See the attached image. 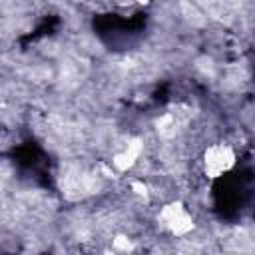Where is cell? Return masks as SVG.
Masks as SVG:
<instances>
[{"label": "cell", "mask_w": 255, "mask_h": 255, "mask_svg": "<svg viewBox=\"0 0 255 255\" xmlns=\"http://www.w3.org/2000/svg\"><path fill=\"white\" fill-rule=\"evenodd\" d=\"M235 165V151L227 143H213L203 153V169L207 177H221Z\"/></svg>", "instance_id": "6da1fadb"}, {"label": "cell", "mask_w": 255, "mask_h": 255, "mask_svg": "<svg viewBox=\"0 0 255 255\" xmlns=\"http://www.w3.org/2000/svg\"><path fill=\"white\" fill-rule=\"evenodd\" d=\"M187 122V116L183 114V112H179V110H171V112H165L163 116H159L157 118V122H155V129H157V133L161 135V137H173L179 129H181V126Z\"/></svg>", "instance_id": "3957f363"}, {"label": "cell", "mask_w": 255, "mask_h": 255, "mask_svg": "<svg viewBox=\"0 0 255 255\" xmlns=\"http://www.w3.org/2000/svg\"><path fill=\"white\" fill-rule=\"evenodd\" d=\"M159 219L173 235H179V237L187 235L193 229V217L187 213V209L179 201H173V203L165 205L159 213Z\"/></svg>", "instance_id": "7a4b0ae2"}, {"label": "cell", "mask_w": 255, "mask_h": 255, "mask_svg": "<svg viewBox=\"0 0 255 255\" xmlns=\"http://www.w3.org/2000/svg\"><path fill=\"white\" fill-rule=\"evenodd\" d=\"M141 151H143V141L139 137H133V139H129V143L122 151H118L114 155L112 163H114V167L118 171H126V169H129L137 161V157L141 155Z\"/></svg>", "instance_id": "277c9868"}, {"label": "cell", "mask_w": 255, "mask_h": 255, "mask_svg": "<svg viewBox=\"0 0 255 255\" xmlns=\"http://www.w3.org/2000/svg\"><path fill=\"white\" fill-rule=\"evenodd\" d=\"M114 249H118V251H131L133 245H131V241H129L128 237L118 235V237L114 239Z\"/></svg>", "instance_id": "5b68a950"}, {"label": "cell", "mask_w": 255, "mask_h": 255, "mask_svg": "<svg viewBox=\"0 0 255 255\" xmlns=\"http://www.w3.org/2000/svg\"><path fill=\"white\" fill-rule=\"evenodd\" d=\"M131 189H133L135 195L147 197V185H145V183H141V181H131Z\"/></svg>", "instance_id": "8992f818"}, {"label": "cell", "mask_w": 255, "mask_h": 255, "mask_svg": "<svg viewBox=\"0 0 255 255\" xmlns=\"http://www.w3.org/2000/svg\"><path fill=\"white\" fill-rule=\"evenodd\" d=\"M128 2H139V4H143V2H147V0H128Z\"/></svg>", "instance_id": "52a82bcc"}]
</instances>
